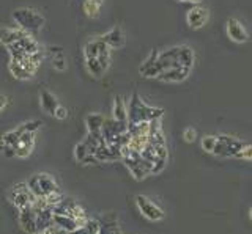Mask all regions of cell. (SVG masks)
Here are the masks:
<instances>
[{"mask_svg":"<svg viewBox=\"0 0 252 234\" xmlns=\"http://www.w3.org/2000/svg\"><path fill=\"white\" fill-rule=\"evenodd\" d=\"M55 118L63 121V120H66L68 118V110H66V107H63V105H59L57 107V110H55Z\"/></svg>","mask_w":252,"mask_h":234,"instance_id":"f546056e","label":"cell"},{"mask_svg":"<svg viewBox=\"0 0 252 234\" xmlns=\"http://www.w3.org/2000/svg\"><path fill=\"white\" fill-rule=\"evenodd\" d=\"M159 63L162 71L172 66H181L188 69H194L195 66V52L188 44H175L170 48L159 51Z\"/></svg>","mask_w":252,"mask_h":234,"instance_id":"6da1fadb","label":"cell"},{"mask_svg":"<svg viewBox=\"0 0 252 234\" xmlns=\"http://www.w3.org/2000/svg\"><path fill=\"white\" fill-rule=\"evenodd\" d=\"M210 21V11L202 5H194L186 13V24L191 30H200L208 24Z\"/></svg>","mask_w":252,"mask_h":234,"instance_id":"9c48e42d","label":"cell"},{"mask_svg":"<svg viewBox=\"0 0 252 234\" xmlns=\"http://www.w3.org/2000/svg\"><path fill=\"white\" fill-rule=\"evenodd\" d=\"M39 105H41V110L47 115L54 116L57 107L60 105L57 98H55L49 90H41L39 91Z\"/></svg>","mask_w":252,"mask_h":234,"instance_id":"9a60e30c","label":"cell"},{"mask_svg":"<svg viewBox=\"0 0 252 234\" xmlns=\"http://www.w3.org/2000/svg\"><path fill=\"white\" fill-rule=\"evenodd\" d=\"M89 154H90V151H89V148H87V145L84 142L77 143L74 146V157H76L77 162H82Z\"/></svg>","mask_w":252,"mask_h":234,"instance_id":"d4e9b609","label":"cell"},{"mask_svg":"<svg viewBox=\"0 0 252 234\" xmlns=\"http://www.w3.org/2000/svg\"><path fill=\"white\" fill-rule=\"evenodd\" d=\"M11 18L14 21V24L18 28L24 30L30 35L38 33L39 30L44 26V18L43 14L35 8H27V6H22V8H16L11 13Z\"/></svg>","mask_w":252,"mask_h":234,"instance_id":"7a4b0ae2","label":"cell"},{"mask_svg":"<svg viewBox=\"0 0 252 234\" xmlns=\"http://www.w3.org/2000/svg\"><path fill=\"white\" fill-rule=\"evenodd\" d=\"M16 150V157L19 159H27L29 156L32 154V151H33V146H29V145H24V143H18L14 146Z\"/></svg>","mask_w":252,"mask_h":234,"instance_id":"cb8c5ba5","label":"cell"},{"mask_svg":"<svg viewBox=\"0 0 252 234\" xmlns=\"http://www.w3.org/2000/svg\"><path fill=\"white\" fill-rule=\"evenodd\" d=\"M8 105V96L6 95H0V113H2Z\"/></svg>","mask_w":252,"mask_h":234,"instance_id":"1f68e13d","label":"cell"},{"mask_svg":"<svg viewBox=\"0 0 252 234\" xmlns=\"http://www.w3.org/2000/svg\"><path fill=\"white\" fill-rule=\"evenodd\" d=\"M178 3H189V0H175Z\"/></svg>","mask_w":252,"mask_h":234,"instance_id":"e575fe53","label":"cell"},{"mask_svg":"<svg viewBox=\"0 0 252 234\" xmlns=\"http://www.w3.org/2000/svg\"><path fill=\"white\" fill-rule=\"evenodd\" d=\"M164 110L147 104L139 95H132L128 107V123H140V121H155L161 120Z\"/></svg>","mask_w":252,"mask_h":234,"instance_id":"3957f363","label":"cell"},{"mask_svg":"<svg viewBox=\"0 0 252 234\" xmlns=\"http://www.w3.org/2000/svg\"><path fill=\"white\" fill-rule=\"evenodd\" d=\"M112 118L120 123H128V105L122 96H115L112 107Z\"/></svg>","mask_w":252,"mask_h":234,"instance_id":"ac0fdd59","label":"cell"},{"mask_svg":"<svg viewBox=\"0 0 252 234\" xmlns=\"http://www.w3.org/2000/svg\"><path fill=\"white\" fill-rule=\"evenodd\" d=\"M8 198L13 203V205L18 208L19 210L21 209H26L29 206H33V203L36 201V197L32 190L29 189L27 182H19L13 187V190L8 195Z\"/></svg>","mask_w":252,"mask_h":234,"instance_id":"8992f818","label":"cell"},{"mask_svg":"<svg viewBox=\"0 0 252 234\" xmlns=\"http://www.w3.org/2000/svg\"><path fill=\"white\" fill-rule=\"evenodd\" d=\"M54 225L62 228L65 233H73L74 230H77L81 223H79L74 217L71 215H59V214H54Z\"/></svg>","mask_w":252,"mask_h":234,"instance_id":"e0dca14e","label":"cell"},{"mask_svg":"<svg viewBox=\"0 0 252 234\" xmlns=\"http://www.w3.org/2000/svg\"><path fill=\"white\" fill-rule=\"evenodd\" d=\"M101 38H102V41H104L110 49H120V48H123L125 43H126L125 32H123V28L120 26L112 27V28L109 30V32H106Z\"/></svg>","mask_w":252,"mask_h":234,"instance_id":"7c38bea8","label":"cell"},{"mask_svg":"<svg viewBox=\"0 0 252 234\" xmlns=\"http://www.w3.org/2000/svg\"><path fill=\"white\" fill-rule=\"evenodd\" d=\"M183 138H185V142H188V143H192V142H195V138H197V130L194 129V128H186L185 130H183Z\"/></svg>","mask_w":252,"mask_h":234,"instance_id":"83f0119b","label":"cell"},{"mask_svg":"<svg viewBox=\"0 0 252 234\" xmlns=\"http://www.w3.org/2000/svg\"><path fill=\"white\" fill-rule=\"evenodd\" d=\"M225 35L235 44H244L249 41V33L241 21L236 18H228L225 22Z\"/></svg>","mask_w":252,"mask_h":234,"instance_id":"ba28073f","label":"cell"},{"mask_svg":"<svg viewBox=\"0 0 252 234\" xmlns=\"http://www.w3.org/2000/svg\"><path fill=\"white\" fill-rule=\"evenodd\" d=\"M202 2H203V0H189V3H192V6L194 5H202Z\"/></svg>","mask_w":252,"mask_h":234,"instance_id":"836d02e7","label":"cell"},{"mask_svg":"<svg viewBox=\"0 0 252 234\" xmlns=\"http://www.w3.org/2000/svg\"><path fill=\"white\" fill-rule=\"evenodd\" d=\"M43 126V123L41 121H38V120H32V121H27V123H24L19 126L21 130H26V132H35Z\"/></svg>","mask_w":252,"mask_h":234,"instance_id":"4316f807","label":"cell"},{"mask_svg":"<svg viewBox=\"0 0 252 234\" xmlns=\"http://www.w3.org/2000/svg\"><path fill=\"white\" fill-rule=\"evenodd\" d=\"M104 121H106L104 115H101V113H89V115L85 116L87 130L92 132V134H94V132H101Z\"/></svg>","mask_w":252,"mask_h":234,"instance_id":"44dd1931","label":"cell"},{"mask_svg":"<svg viewBox=\"0 0 252 234\" xmlns=\"http://www.w3.org/2000/svg\"><path fill=\"white\" fill-rule=\"evenodd\" d=\"M19 135H21V132L18 130V128L16 129H11V130H8L5 132V134L2 135V143L3 145H10V146H16L19 142Z\"/></svg>","mask_w":252,"mask_h":234,"instance_id":"603a6c76","label":"cell"},{"mask_svg":"<svg viewBox=\"0 0 252 234\" xmlns=\"http://www.w3.org/2000/svg\"><path fill=\"white\" fill-rule=\"evenodd\" d=\"M236 159H241V160H248V162H252V145L251 143H244L241 146V150L236 154Z\"/></svg>","mask_w":252,"mask_h":234,"instance_id":"484cf974","label":"cell"},{"mask_svg":"<svg viewBox=\"0 0 252 234\" xmlns=\"http://www.w3.org/2000/svg\"><path fill=\"white\" fill-rule=\"evenodd\" d=\"M33 234H46L44 231H36V233H33Z\"/></svg>","mask_w":252,"mask_h":234,"instance_id":"8d00e7d4","label":"cell"},{"mask_svg":"<svg viewBox=\"0 0 252 234\" xmlns=\"http://www.w3.org/2000/svg\"><path fill=\"white\" fill-rule=\"evenodd\" d=\"M0 150H2V154L5 156L6 159H13V157H16V150L13 146H10V145H0Z\"/></svg>","mask_w":252,"mask_h":234,"instance_id":"f1b7e54d","label":"cell"},{"mask_svg":"<svg viewBox=\"0 0 252 234\" xmlns=\"http://www.w3.org/2000/svg\"><path fill=\"white\" fill-rule=\"evenodd\" d=\"M68 234H92V233H90V231H89V230H87V228H85V226L82 225V226H79V228H77V230H74L73 233H68Z\"/></svg>","mask_w":252,"mask_h":234,"instance_id":"d6a6232c","label":"cell"},{"mask_svg":"<svg viewBox=\"0 0 252 234\" xmlns=\"http://www.w3.org/2000/svg\"><path fill=\"white\" fill-rule=\"evenodd\" d=\"M49 51H51V55H52V68L59 73L66 71L68 65H66V57H65L63 49L60 48V46H52Z\"/></svg>","mask_w":252,"mask_h":234,"instance_id":"d6986e66","label":"cell"},{"mask_svg":"<svg viewBox=\"0 0 252 234\" xmlns=\"http://www.w3.org/2000/svg\"><path fill=\"white\" fill-rule=\"evenodd\" d=\"M136 205L140 210V214L150 222H159L164 218V210L158 208L152 200H148L144 195H137L136 197Z\"/></svg>","mask_w":252,"mask_h":234,"instance_id":"30bf717a","label":"cell"},{"mask_svg":"<svg viewBox=\"0 0 252 234\" xmlns=\"http://www.w3.org/2000/svg\"><path fill=\"white\" fill-rule=\"evenodd\" d=\"M110 49L109 46L102 41V38L98 36L94 40L87 41L84 46V58H98L101 61V65L106 69L110 66Z\"/></svg>","mask_w":252,"mask_h":234,"instance_id":"277c9868","label":"cell"},{"mask_svg":"<svg viewBox=\"0 0 252 234\" xmlns=\"http://www.w3.org/2000/svg\"><path fill=\"white\" fill-rule=\"evenodd\" d=\"M117 234H118V233H117Z\"/></svg>","mask_w":252,"mask_h":234,"instance_id":"74e56055","label":"cell"},{"mask_svg":"<svg viewBox=\"0 0 252 234\" xmlns=\"http://www.w3.org/2000/svg\"><path fill=\"white\" fill-rule=\"evenodd\" d=\"M244 143L241 140L235 138L232 135H227V134H222V135H218V142H216V146H215V151H213V156H218V157H236V154L241 150V146Z\"/></svg>","mask_w":252,"mask_h":234,"instance_id":"5b68a950","label":"cell"},{"mask_svg":"<svg viewBox=\"0 0 252 234\" xmlns=\"http://www.w3.org/2000/svg\"><path fill=\"white\" fill-rule=\"evenodd\" d=\"M161 73H162V66L159 63V51L153 49L139 66V74L142 77H145V79H158Z\"/></svg>","mask_w":252,"mask_h":234,"instance_id":"52a82bcc","label":"cell"},{"mask_svg":"<svg viewBox=\"0 0 252 234\" xmlns=\"http://www.w3.org/2000/svg\"><path fill=\"white\" fill-rule=\"evenodd\" d=\"M81 163H84V165H90V163H99V162H98L96 157H94V154H89Z\"/></svg>","mask_w":252,"mask_h":234,"instance_id":"4dcf8cb0","label":"cell"},{"mask_svg":"<svg viewBox=\"0 0 252 234\" xmlns=\"http://www.w3.org/2000/svg\"><path fill=\"white\" fill-rule=\"evenodd\" d=\"M104 0H84L82 3V11L89 19H96L101 13Z\"/></svg>","mask_w":252,"mask_h":234,"instance_id":"ffe728a7","label":"cell"},{"mask_svg":"<svg viewBox=\"0 0 252 234\" xmlns=\"http://www.w3.org/2000/svg\"><path fill=\"white\" fill-rule=\"evenodd\" d=\"M27 32H24V30L18 28V27H2L0 28V44L8 48V46H11L13 43H16L26 35Z\"/></svg>","mask_w":252,"mask_h":234,"instance_id":"2e32d148","label":"cell"},{"mask_svg":"<svg viewBox=\"0 0 252 234\" xmlns=\"http://www.w3.org/2000/svg\"><path fill=\"white\" fill-rule=\"evenodd\" d=\"M249 218H251V222H252V208L249 209Z\"/></svg>","mask_w":252,"mask_h":234,"instance_id":"d590c367","label":"cell"},{"mask_svg":"<svg viewBox=\"0 0 252 234\" xmlns=\"http://www.w3.org/2000/svg\"><path fill=\"white\" fill-rule=\"evenodd\" d=\"M19 225L22 226V230L29 234H33L38 231V228H36V212H35L33 206H29L26 209L19 210Z\"/></svg>","mask_w":252,"mask_h":234,"instance_id":"4fadbf2b","label":"cell"},{"mask_svg":"<svg viewBox=\"0 0 252 234\" xmlns=\"http://www.w3.org/2000/svg\"><path fill=\"white\" fill-rule=\"evenodd\" d=\"M36 179H38L39 189H41L43 198L49 197V195H52V193H60L57 182H55V179L49 173H38Z\"/></svg>","mask_w":252,"mask_h":234,"instance_id":"5bb4252c","label":"cell"},{"mask_svg":"<svg viewBox=\"0 0 252 234\" xmlns=\"http://www.w3.org/2000/svg\"><path fill=\"white\" fill-rule=\"evenodd\" d=\"M218 142V135H203L200 140V148L208 154H213L215 151V146Z\"/></svg>","mask_w":252,"mask_h":234,"instance_id":"7402d4cb","label":"cell"},{"mask_svg":"<svg viewBox=\"0 0 252 234\" xmlns=\"http://www.w3.org/2000/svg\"><path fill=\"white\" fill-rule=\"evenodd\" d=\"M191 73H192V69L181 68V66H172V68L164 69V71L159 74V77H158V80H161L164 83H181L191 76Z\"/></svg>","mask_w":252,"mask_h":234,"instance_id":"8fae6325","label":"cell"}]
</instances>
